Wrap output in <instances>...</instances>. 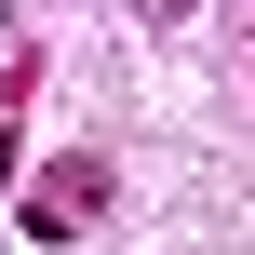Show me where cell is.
I'll use <instances>...</instances> for the list:
<instances>
[{"label":"cell","instance_id":"3","mask_svg":"<svg viewBox=\"0 0 255 255\" xmlns=\"http://www.w3.org/2000/svg\"><path fill=\"white\" fill-rule=\"evenodd\" d=\"M134 13H148V27H175V13H202V0H134Z\"/></svg>","mask_w":255,"mask_h":255},{"label":"cell","instance_id":"1","mask_svg":"<svg viewBox=\"0 0 255 255\" xmlns=\"http://www.w3.org/2000/svg\"><path fill=\"white\" fill-rule=\"evenodd\" d=\"M94 215H108V161H94V148H67V161H40V188L13 175V229H27V242H81Z\"/></svg>","mask_w":255,"mask_h":255},{"label":"cell","instance_id":"2","mask_svg":"<svg viewBox=\"0 0 255 255\" xmlns=\"http://www.w3.org/2000/svg\"><path fill=\"white\" fill-rule=\"evenodd\" d=\"M27 81H40V54H13V67H0V175H13V121H27Z\"/></svg>","mask_w":255,"mask_h":255}]
</instances>
